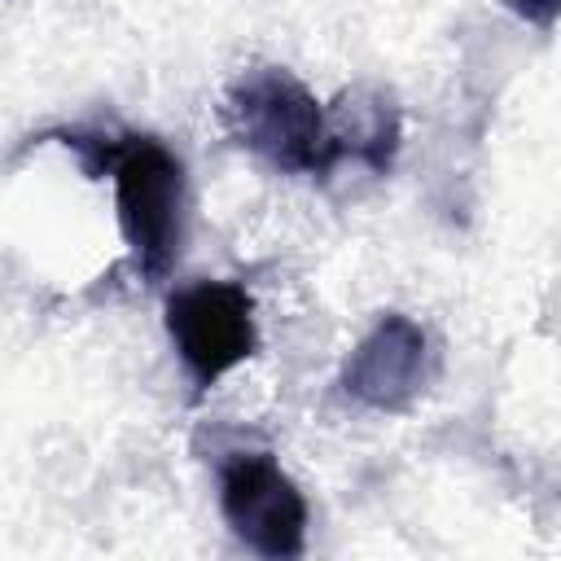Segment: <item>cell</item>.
<instances>
[{
  "mask_svg": "<svg viewBox=\"0 0 561 561\" xmlns=\"http://www.w3.org/2000/svg\"><path fill=\"white\" fill-rule=\"evenodd\" d=\"M110 175L131 263L149 285H158L175 267L184 241V167L162 140L127 136Z\"/></svg>",
  "mask_w": 561,
  "mask_h": 561,
  "instance_id": "cell-2",
  "label": "cell"
},
{
  "mask_svg": "<svg viewBox=\"0 0 561 561\" xmlns=\"http://www.w3.org/2000/svg\"><path fill=\"white\" fill-rule=\"evenodd\" d=\"M219 513L259 557L289 561L307 548V500L267 451H237L219 465Z\"/></svg>",
  "mask_w": 561,
  "mask_h": 561,
  "instance_id": "cell-4",
  "label": "cell"
},
{
  "mask_svg": "<svg viewBox=\"0 0 561 561\" xmlns=\"http://www.w3.org/2000/svg\"><path fill=\"white\" fill-rule=\"evenodd\" d=\"M224 123L263 162L285 175H329V118L320 101L280 66L245 70L224 96Z\"/></svg>",
  "mask_w": 561,
  "mask_h": 561,
  "instance_id": "cell-1",
  "label": "cell"
},
{
  "mask_svg": "<svg viewBox=\"0 0 561 561\" xmlns=\"http://www.w3.org/2000/svg\"><path fill=\"white\" fill-rule=\"evenodd\" d=\"M522 22L530 26H552L561 18V0H504Z\"/></svg>",
  "mask_w": 561,
  "mask_h": 561,
  "instance_id": "cell-7",
  "label": "cell"
},
{
  "mask_svg": "<svg viewBox=\"0 0 561 561\" xmlns=\"http://www.w3.org/2000/svg\"><path fill=\"white\" fill-rule=\"evenodd\" d=\"M171 346L197 390H210L224 373L245 364L259 346L254 298L237 280H197L167 298Z\"/></svg>",
  "mask_w": 561,
  "mask_h": 561,
  "instance_id": "cell-3",
  "label": "cell"
},
{
  "mask_svg": "<svg viewBox=\"0 0 561 561\" xmlns=\"http://www.w3.org/2000/svg\"><path fill=\"white\" fill-rule=\"evenodd\" d=\"M324 118H329L333 167L351 158L373 175H390L399 140H403V118L390 92L373 83H355L333 101V110H324Z\"/></svg>",
  "mask_w": 561,
  "mask_h": 561,
  "instance_id": "cell-6",
  "label": "cell"
},
{
  "mask_svg": "<svg viewBox=\"0 0 561 561\" xmlns=\"http://www.w3.org/2000/svg\"><path fill=\"white\" fill-rule=\"evenodd\" d=\"M434 373H438V351L430 333L412 316L386 311L346 355L342 390L373 412H408L425 394Z\"/></svg>",
  "mask_w": 561,
  "mask_h": 561,
  "instance_id": "cell-5",
  "label": "cell"
}]
</instances>
